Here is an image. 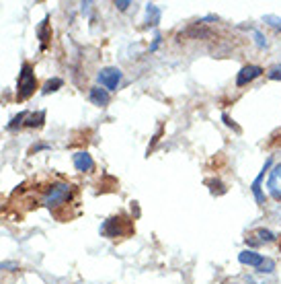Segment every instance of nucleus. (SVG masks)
<instances>
[{"instance_id": "f257e3e1", "label": "nucleus", "mask_w": 281, "mask_h": 284, "mask_svg": "<svg viewBox=\"0 0 281 284\" xmlns=\"http://www.w3.org/2000/svg\"><path fill=\"white\" fill-rule=\"evenodd\" d=\"M37 89V79H35V72L31 64H23L21 72H19V83H16V99L25 101L29 99L31 95Z\"/></svg>"}, {"instance_id": "f03ea898", "label": "nucleus", "mask_w": 281, "mask_h": 284, "mask_svg": "<svg viewBox=\"0 0 281 284\" xmlns=\"http://www.w3.org/2000/svg\"><path fill=\"white\" fill-rule=\"evenodd\" d=\"M70 196H72V185L70 184H54L47 187V192L43 194V206H47V208H54V206H62L70 200Z\"/></svg>"}, {"instance_id": "7ed1b4c3", "label": "nucleus", "mask_w": 281, "mask_h": 284, "mask_svg": "<svg viewBox=\"0 0 281 284\" xmlns=\"http://www.w3.org/2000/svg\"><path fill=\"white\" fill-rule=\"evenodd\" d=\"M101 233L109 239H115V237H124L131 233V222L125 217H111L103 222L101 227Z\"/></svg>"}, {"instance_id": "20e7f679", "label": "nucleus", "mask_w": 281, "mask_h": 284, "mask_svg": "<svg viewBox=\"0 0 281 284\" xmlns=\"http://www.w3.org/2000/svg\"><path fill=\"white\" fill-rule=\"evenodd\" d=\"M121 79H124V72L119 70L117 66H107L96 74V81H99L101 87H105L107 91H117Z\"/></svg>"}, {"instance_id": "39448f33", "label": "nucleus", "mask_w": 281, "mask_h": 284, "mask_svg": "<svg viewBox=\"0 0 281 284\" xmlns=\"http://www.w3.org/2000/svg\"><path fill=\"white\" fill-rule=\"evenodd\" d=\"M265 72L261 66H257V64H249V66H244L242 70L238 72V76H236V84L238 87H244V84H249V83H252L254 79H259V76Z\"/></svg>"}, {"instance_id": "423d86ee", "label": "nucleus", "mask_w": 281, "mask_h": 284, "mask_svg": "<svg viewBox=\"0 0 281 284\" xmlns=\"http://www.w3.org/2000/svg\"><path fill=\"white\" fill-rule=\"evenodd\" d=\"M271 165H273V161H271V159H267L265 161V165H263V169H261V173L257 175V179H254V182H252V194H254V200H257V204H265V194H263V187H261V182H263V177H265V173H267V171H269V167Z\"/></svg>"}, {"instance_id": "0eeeda50", "label": "nucleus", "mask_w": 281, "mask_h": 284, "mask_svg": "<svg viewBox=\"0 0 281 284\" xmlns=\"http://www.w3.org/2000/svg\"><path fill=\"white\" fill-rule=\"evenodd\" d=\"M267 187H269V194H271V198L279 202V200H281V165H277L273 171H271Z\"/></svg>"}, {"instance_id": "6e6552de", "label": "nucleus", "mask_w": 281, "mask_h": 284, "mask_svg": "<svg viewBox=\"0 0 281 284\" xmlns=\"http://www.w3.org/2000/svg\"><path fill=\"white\" fill-rule=\"evenodd\" d=\"M72 163H74V167H76V171H93L94 169V161H93V157L89 152H84V150H80V152H74V157H72Z\"/></svg>"}, {"instance_id": "1a4fd4ad", "label": "nucleus", "mask_w": 281, "mask_h": 284, "mask_svg": "<svg viewBox=\"0 0 281 284\" xmlns=\"http://www.w3.org/2000/svg\"><path fill=\"white\" fill-rule=\"evenodd\" d=\"M238 262L242 266H252V268H259V266L265 262V257H263L261 253H257V251H252V249H247V251L238 253Z\"/></svg>"}, {"instance_id": "9d476101", "label": "nucleus", "mask_w": 281, "mask_h": 284, "mask_svg": "<svg viewBox=\"0 0 281 284\" xmlns=\"http://www.w3.org/2000/svg\"><path fill=\"white\" fill-rule=\"evenodd\" d=\"M89 99L94 103V105H99V107H105L107 103L111 101V95L107 89H101V87H93L91 93H89Z\"/></svg>"}, {"instance_id": "9b49d317", "label": "nucleus", "mask_w": 281, "mask_h": 284, "mask_svg": "<svg viewBox=\"0 0 281 284\" xmlns=\"http://www.w3.org/2000/svg\"><path fill=\"white\" fill-rule=\"evenodd\" d=\"M160 8H158L156 4H146V25L148 27H156L158 23H160Z\"/></svg>"}, {"instance_id": "f8f14e48", "label": "nucleus", "mask_w": 281, "mask_h": 284, "mask_svg": "<svg viewBox=\"0 0 281 284\" xmlns=\"http://www.w3.org/2000/svg\"><path fill=\"white\" fill-rule=\"evenodd\" d=\"M49 17L46 15L43 17V21H41V25H39V29H37V37L41 39V50H46L47 48V41L51 39V31H49Z\"/></svg>"}, {"instance_id": "ddd939ff", "label": "nucleus", "mask_w": 281, "mask_h": 284, "mask_svg": "<svg viewBox=\"0 0 281 284\" xmlns=\"http://www.w3.org/2000/svg\"><path fill=\"white\" fill-rule=\"evenodd\" d=\"M185 35H191V37L199 39V37H209V35H212V31L205 29V27H201V25L197 23V25H193V27H189V29L185 31Z\"/></svg>"}, {"instance_id": "4468645a", "label": "nucleus", "mask_w": 281, "mask_h": 284, "mask_svg": "<svg viewBox=\"0 0 281 284\" xmlns=\"http://www.w3.org/2000/svg\"><path fill=\"white\" fill-rule=\"evenodd\" d=\"M64 84V81L62 79H49L46 84H43V89H41V93L43 95H49V93H56L60 87Z\"/></svg>"}, {"instance_id": "2eb2a0df", "label": "nucleus", "mask_w": 281, "mask_h": 284, "mask_svg": "<svg viewBox=\"0 0 281 284\" xmlns=\"http://www.w3.org/2000/svg\"><path fill=\"white\" fill-rule=\"evenodd\" d=\"M43 119H46V111H39V114H31L27 116V122H25V126L27 128H35V126H41L43 124Z\"/></svg>"}, {"instance_id": "dca6fc26", "label": "nucleus", "mask_w": 281, "mask_h": 284, "mask_svg": "<svg viewBox=\"0 0 281 284\" xmlns=\"http://www.w3.org/2000/svg\"><path fill=\"white\" fill-rule=\"evenodd\" d=\"M207 185H209V189H212V194H218V196L226 194V185L219 182V179H209Z\"/></svg>"}, {"instance_id": "f3484780", "label": "nucleus", "mask_w": 281, "mask_h": 284, "mask_svg": "<svg viewBox=\"0 0 281 284\" xmlns=\"http://www.w3.org/2000/svg\"><path fill=\"white\" fill-rule=\"evenodd\" d=\"M27 116H29V114H27V111H21V114H19V116H15V117L11 119V124H8V126H6V130H15V128H16V126H21V124L25 122V119H27Z\"/></svg>"}, {"instance_id": "a211bd4d", "label": "nucleus", "mask_w": 281, "mask_h": 284, "mask_svg": "<svg viewBox=\"0 0 281 284\" xmlns=\"http://www.w3.org/2000/svg\"><path fill=\"white\" fill-rule=\"evenodd\" d=\"M257 235L261 237V243H273V241H275V235L271 233L269 229H259Z\"/></svg>"}, {"instance_id": "6ab92c4d", "label": "nucleus", "mask_w": 281, "mask_h": 284, "mask_svg": "<svg viewBox=\"0 0 281 284\" xmlns=\"http://www.w3.org/2000/svg\"><path fill=\"white\" fill-rule=\"evenodd\" d=\"M273 270H275V262H273V260H265V262L259 266V272H261V274H271Z\"/></svg>"}, {"instance_id": "aec40b11", "label": "nucleus", "mask_w": 281, "mask_h": 284, "mask_svg": "<svg viewBox=\"0 0 281 284\" xmlns=\"http://www.w3.org/2000/svg\"><path fill=\"white\" fill-rule=\"evenodd\" d=\"M265 23H269L271 27H275V29H281V19L279 17H275V15H265V19H263Z\"/></svg>"}, {"instance_id": "412c9836", "label": "nucleus", "mask_w": 281, "mask_h": 284, "mask_svg": "<svg viewBox=\"0 0 281 284\" xmlns=\"http://www.w3.org/2000/svg\"><path fill=\"white\" fill-rule=\"evenodd\" d=\"M269 79L271 81H281V64L271 68V70H269Z\"/></svg>"}, {"instance_id": "4be33fe9", "label": "nucleus", "mask_w": 281, "mask_h": 284, "mask_svg": "<svg viewBox=\"0 0 281 284\" xmlns=\"http://www.w3.org/2000/svg\"><path fill=\"white\" fill-rule=\"evenodd\" d=\"M0 270L15 272V270H19V264H16V262H0Z\"/></svg>"}, {"instance_id": "5701e85b", "label": "nucleus", "mask_w": 281, "mask_h": 284, "mask_svg": "<svg viewBox=\"0 0 281 284\" xmlns=\"http://www.w3.org/2000/svg\"><path fill=\"white\" fill-rule=\"evenodd\" d=\"M254 39H257V46L263 50V48H267V39H265V35H263L261 31H254Z\"/></svg>"}, {"instance_id": "b1692460", "label": "nucleus", "mask_w": 281, "mask_h": 284, "mask_svg": "<svg viewBox=\"0 0 281 284\" xmlns=\"http://www.w3.org/2000/svg\"><path fill=\"white\" fill-rule=\"evenodd\" d=\"M222 119H224V124H226L228 128H234V130H236V132H240V128H238V126H236V124L232 122V117H230V116H228V114H222Z\"/></svg>"}, {"instance_id": "393cba45", "label": "nucleus", "mask_w": 281, "mask_h": 284, "mask_svg": "<svg viewBox=\"0 0 281 284\" xmlns=\"http://www.w3.org/2000/svg\"><path fill=\"white\" fill-rule=\"evenodd\" d=\"M115 6L119 8V11H127V8L131 6V2H129V0H117Z\"/></svg>"}, {"instance_id": "a878e982", "label": "nucleus", "mask_w": 281, "mask_h": 284, "mask_svg": "<svg viewBox=\"0 0 281 284\" xmlns=\"http://www.w3.org/2000/svg\"><path fill=\"white\" fill-rule=\"evenodd\" d=\"M160 44H162V35H156V37H154V41L150 44V51H156L158 48H160Z\"/></svg>"}, {"instance_id": "bb28decb", "label": "nucleus", "mask_w": 281, "mask_h": 284, "mask_svg": "<svg viewBox=\"0 0 281 284\" xmlns=\"http://www.w3.org/2000/svg\"><path fill=\"white\" fill-rule=\"evenodd\" d=\"M49 149V144H37V146H33V149L29 150V154H35V152H39V150H47Z\"/></svg>"}, {"instance_id": "cd10ccee", "label": "nucleus", "mask_w": 281, "mask_h": 284, "mask_svg": "<svg viewBox=\"0 0 281 284\" xmlns=\"http://www.w3.org/2000/svg\"><path fill=\"white\" fill-rule=\"evenodd\" d=\"M93 2H82V13H89V8H91Z\"/></svg>"}, {"instance_id": "c85d7f7f", "label": "nucleus", "mask_w": 281, "mask_h": 284, "mask_svg": "<svg viewBox=\"0 0 281 284\" xmlns=\"http://www.w3.org/2000/svg\"><path fill=\"white\" fill-rule=\"evenodd\" d=\"M279 249H281V245H279Z\"/></svg>"}]
</instances>
